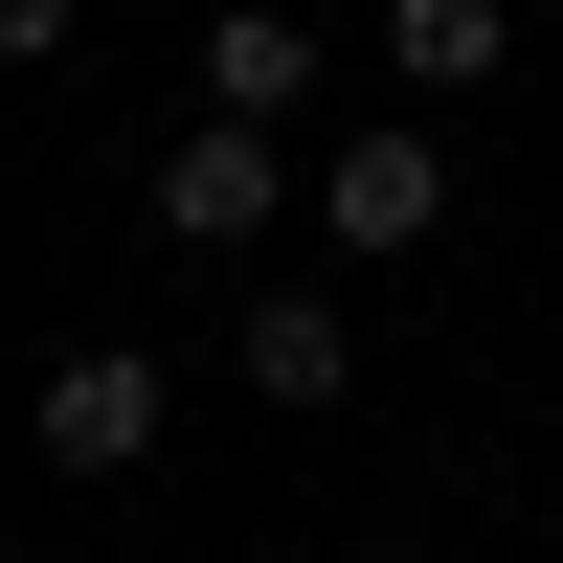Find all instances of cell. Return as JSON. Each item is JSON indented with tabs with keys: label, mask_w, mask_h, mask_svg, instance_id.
<instances>
[{
	"label": "cell",
	"mask_w": 563,
	"mask_h": 563,
	"mask_svg": "<svg viewBox=\"0 0 563 563\" xmlns=\"http://www.w3.org/2000/svg\"><path fill=\"white\" fill-rule=\"evenodd\" d=\"M23 451H45V474H135V451H158V361H135V339H68L23 384Z\"/></svg>",
	"instance_id": "6da1fadb"
},
{
	"label": "cell",
	"mask_w": 563,
	"mask_h": 563,
	"mask_svg": "<svg viewBox=\"0 0 563 563\" xmlns=\"http://www.w3.org/2000/svg\"><path fill=\"white\" fill-rule=\"evenodd\" d=\"M316 225H339L361 271L429 249V225H451V135H339V158H316Z\"/></svg>",
	"instance_id": "7a4b0ae2"
},
{
	"label": "cell",
	"mask_w": 563,
	"mask_h": 563,
	"mask_svg": "<svg viewBox=\"0 0 563 563\" xmlns=\"http://www.w3.org/2000/svg\"><path fill=\"white\" fill-rule=\"evenodd\" d=\"M271 203H294V158H271L249 113H225V135H158V225H180V249H271Z\"/></svg>",
	"instance_id": "3957f363"
},
{
	"label": "cell",
	"mask_w": 563,
	"mask_h": 563,
	"mask_svg": "<svg viewBox=\"0 0 563 563\" xmlns=\"http://www.w3.org/2000/svg\"><path fill=\"white\" fill-rule=\"evenodd\" d=\"M294 90H316V23H294V0H225V23H203V113H294Z\"/></svg>",
	"instance_id": "277c9868"
},
{
	"label": "cell",
	"mask_w": 563,
	"mask_h": 563,
	"mask_svg": "<svg viewBox=\"0 0 563 563\" xmlns=\"http://www.w3.org/2000/svg\"><path fill=\"white\" fill-rule=\"evenodd\" d=\"M249 384H271V406H339V384H361V316H339V294H249Z\"/></svg>",
	"instance_id": "5b68a950"
},
{
	"label": "cell",
	"mask_w": 563,
	"mask_h": 563,
	"mask_svg": "<svg viewBox=\"0 0 563 563\" xmlns=\"http://www.w3.org/2000/svg\"><path fill=\"white\" fill-rule=\"evenodd\" d=\"M496 45H519V0H384V68L406 90H496Z\"/></svg>",
	"instance_id": "8992f818"
},
{
	"label": "cell",
	"mask_w": 563,
	"mask_h": 563,
	"mask_svg": "<svg viewBox=\"0 0 563 563\" xmlns=\"http://www.w3.org/2000/svg\"><path fill=\"white\" fill-rule=\"evenodd\" d=\"M45 45H68V0H0V68H45Z\"/></svg>",
	"instance_id": "52a82bcc"
}]
</instances>
